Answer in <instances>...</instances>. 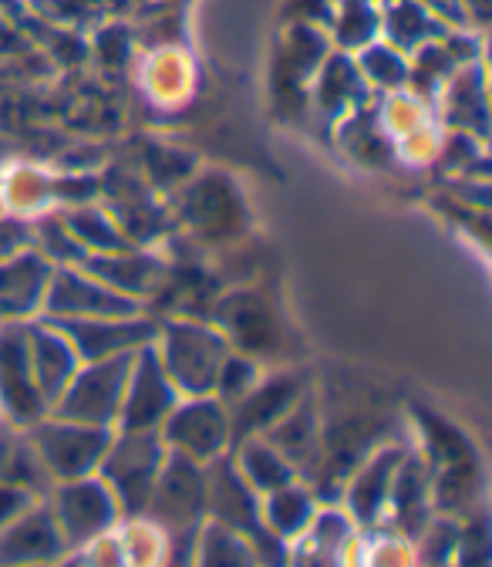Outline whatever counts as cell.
<instances>
[{
	"instance_id": "cell-9",
	"label": "cell",
	"mask_w": 492,
	"mask_h": 567,
	"mask_svg": "<svg viewBox=\"0 0 492 567\" xmlns=\"http://www.w3.org/2000/svg\"><path fill=\"white\" fill-rule=\"evenodd\" d=\"M159 436L166 450L206 466L233 450L230 409L213 392L182 395L176 409L166 415V422L159 425Z\"/></svg>"
},
{
	"instance_id": "cell-34",
	"label": "cell",
	"mask_w": 492,
	"mask_h": 567,
	"mask_svg": "<svg viewBox=\"0 0 492 567\" xmlns=\"http://www.w3.org/2000/svg\"><path fill=\"white\" fill-rule=\"evenodd\" d=\"M196 564H253L257 554L250 547V540L217 520H202L199 534H196V550H192Z\"/></svg>"
},
{
	"instance_id": "cell-16",
	"label": "cell",
	"mask_w": 492,
	"mask_h": 567,
	"mask_svg": "<svg viewBox=\"0 0 492 567\" xmlns=\"http://www.w3.org/2000/svg\"><path fill=\"white\" fill-rule=\"evenodd\" d=\"M85 274L102 280L105 288L146 305L163 291V284L169 280V264L143 247H128V250H112V254H88L78 264Z\"/></svg>"
},
{
	"instance_id": "cell-27",
	"label": "cell",
	"mask_w": 492,
	"mask_h": 567,
	"mask_svg": "<svg viewBox=\"0 0 492 567\" xmlns=\"http://www.w3.org/2000/svg\"><path fill=\"white\" fill-rule=\"evenodd\" d=\"M482 68L475 61L459 64L452 71V79L442 85L446 89V109L449 122L472 135L475 142H485V85H482Z\"/></svg>"
},
{
	"instance_id": "cell-6",
	"label": "cell",
	"mask_w": 492,
	"mask_h": 567,
	"mask_svg": "<svg viewBox=\"0 0 492 567\" xmlns=\"http://www.w3.org/2000/svg\"><path fill=\"white\" fill-rule=\"evenodd\" d=\"M143 517L166 530V557L176 544H189L196 550V534L206 520V466L169 450Z\"/></svg>"
},
{
	"instance_id": "cell-30",
	"label": "cell",
	"mask_w": 492,
	"mask_h": 567,
	"mask_svg": "<svg viewBox=\"0 0 492 567\" xmlns=\"http://www.w3.org/2000/svg\"><path fill=\"white\" fill-rule=\"evenodd\" d=\"M388 128L381 125V115L368 105H358L355 112H347L341 118V142H344V150L355 156L358 163L365 166H378L388 159V150H391V142H388Z\"/></svg>"
},
{
	"instance_id": "cell-23",
	"label": "cell",
	"mask_w": 492,
	"mask_h": 567,
	"mask_svg": "<svg viewBox=\"0 0 492 567\" xmlns=\"http://www.w3.org/2000/svg\"><path fill=\"white\" fill-rule=\"evenodd\" d=\"M314 102L317 112L324 118L341 122L347 112H355L358 105H365V95L371 92L362 68L350 51H327V58L321 61V68L314 71Z\"/></svg>"
},
{
	"instance_id": "cell-28",
	"label": "cell",
	"mask_w": 492,
	"mask_h": 567,
	"mask_svg": "<svg viewBox=\"0 0 492 567\" xmlns=\"http://www.w3.org/2000/svg\"><path fill=\"white\" fill-rule=\"evenodd\" d=\"M230 456H233V466L240 470V476L260 496L291 483V480H297V470L291 466V460L280 453L266 436H247V440L233 443Z\"/></svg>"
},
{
	"instance_id": "cell-24",
	"label": "cell",
	"mask_w": 492,
	"mask_h": 567,
	"mask_svg": "<svg viewBox=\"0 0 492 567\" xmlns=\"http://www.w3.org/2000/svg\"><path fill=\"white\" fill-rule=\"evenodd\" d=\"M266 436L280 453L291 460V466L297 470V476H307L314 460H317V450H321V419H317V405L314 399L304 392L284 415H280L266 433Z\"/></svg>"
},
{
	"instance_id": "cell-10",
	"label": "cell",
	"mask_w": 492,
	"mask_h": 567,
	"mask_svg": "<svg viewBox=\"0 0 492 567\" xmlns=\"http://www.w3.org/2000/svg\"><path fill=\"white\" fill-rule=\"evenodd\" d=\"M206 517L243 534L250 540L253 554L276 540L260 520V493L240 476L230 453H223L213 463H206Z\"/></svg>"
},
{
	"instance_id": "cell-37",
	"label": "cell",
	"mask_w": 492,
	"mask_h": 567,
	"mask_svg": "<svg viewBox=\"0 0 492 567\" xmlns=\"http://www.w3.org/2000/svg\"><path fill=\"white\" fill-rule=\"evenodd\" d=\"M31 247V217L0 209V260H8Z\"/></svg>"
},
{
	"instance_id": "cell-29",
	"label": "cell",
	"mask_w": 492,
	"mask_h": 567,
	"mask_svg": "<svg viewBox=\"0 0 492 567\" xmlns=\"http://www.w3.org/2000/svg\"><path fill=\"white\" fill-rule=\"evenodd\" d=\"M61 220L64 227L72 230V237L78 240V247L85 254H112V250H128L135 247L122 227L112 220V213L108 209H98L92 203H78V206H67L61 213Z\"/></svg>"
},
{
	"instance_id": "cell-35",
	"label": "cell",
	"mask_w": 492,
	"mask_h": 567,
	"mask_svg": "<svg viewBox=\"0 0 492 567\" xmlns=\"http://www.w3.org/2000/svg\"><path fill=\"white\" fill-rule=\"evenodd\" d=\"M146 179L153 189H179L192 173H196V159L182 150H169V146H149L146 150Z\"/></svg>"
},
{
	"instance_id": "cell-15",
	"label": "cell",
	"mask_w": 492,
	"mask_h": 567,
	"mask_svg": "<svg viewBox=\"0 0 492 567\" xmlns=\"http://www.w3.org/2000/svg\"><path fill=\"white\" fill-rule=\"evenodd\" d=\"M54 324L78 351V362H102V359H115V354H132L153 344L156 338V321L146 318V311L128 318H61Z\"/></svg>"
},
{
	"instance_id": "cell-18",
	"label": "cell",
	"mask_w": 492,
	"mask_h": 567,
	"mask_svg": "<svg viewBox=\"0 0 492 567\" xmlns=\"http://www.w3.org/2000/svg\"><path fill=\"white\" fill-rule=\"evenodd\" d=\"M307 392L304 375L297 372H280L270 379H257V385L230 405V430H233V443L247 440V436H260L270 425L284 415L301 395Z\"/></svg>"
},
{
	"instance_id": "cell-2",
	"label": "cell",
	"mask_w": 492,
	"mask_h": 567,
	"mask_svg": "<svg viewBox=\"0 0 492 567\" xmlns=\"http://www.w3.org/2000/svg\"><path fill=\"white\" fill-rule=\"evenodd\" d=\"M153 348L159 365L176 385L179 395H209L217 385V372L233 351L227 334L217 324L196 318H172L156 324Z\"/></svg>"
},
{
	"instance_id": "cell-14",
	"label": "cell",
	"mask_w": 492,
	"mask_h": 567,
	"mask_svg": "<svg viewBox=\"0 0 492 567\" xmlns=\"http://www.w3.org/2000/svg\"><path fill=\"white\" fill-rule=\"evenodd\" d=\"M213 324L227 334L233 351H243L250 359H266V354L284 348V328H280L276 308L257 291H237L223 298L213 311Z\"/></svg>"
},
{
	"instance_id": "cell-5",
	"label": "cell",
	"mask_w": 492,
	"mask_h": 567,
	"mask_svg": "<svg viewBox=\"0 0 492 567\" xmlns=\"http://www.w3.org/2000/svg\"><path fill=\"white\" fill-rule=\"evenodd\" d=\"M41 470L48 473L51 483L61 480H78L92 476L102 466V456L115 436L108 425H88V422H72L61 415H44L34 425L24 430Z\"/></svg>"
},
{
	"instance_id": "cell-22",
	"label": "cell",
	"mask_w": 492,
	"mask_h": 567,
	"mask_svg": "<svg viewBox=\"0 0 492 567\" xmlns=\"http://www.w3.org/2000/svg\"><path fill=\"white\" fill-rule=\"evenodd\" d=\"M64 550L48 501H38L28 514L0 527V564H44L64 557Z\"/></svg>"
},
{
	"instance_id": "cell-40",
	"label": "cell",
	"mask_w": 492,
	"mask_h": 567,
	"mask_svg": "<svg viewBox=\"0 0 492 567\" xmlns=\"http://www.w3.org/2000/svg\"><path fill=\"white\" fill-rule=\"evenodd\" d=\"M462 11H465V21H469V31H485L489 24V11H492V0H462Z\"/></svg>"
},
{
	"instance_id": "cell-31",
	"label": "cell",
	"mask_w": 492,
	"mask_h": 567,
	"mask_svg": "<svg viewBox=\"0 0 492 567\" xmlns=\"http://www.w3.org/2000/svg\"><path fill=\"white\" fill-rule=\"evenodd\" d=\"M331 38L341 51H362L365 44L381 38V14L378 0H341Z\"/></svg>"
},
{
	"instance_id": "cell-7",
	"label": "cell",
	"mask_w": 492,
	"mask_h": 567,
	"mask_svg": "<svg viewBox=\"0 0 492 567\" xmlns=\"http://www.w3.org/2000/svg\"><path fill=\"white\" fill-rule=\"evenodd\" d=\"M44 501L67 550H82L122 524V511L98 473L51 483Z\"/></svg>"
},
{
	"instance_id": "cell-11",
	"label": "cell",
	"mask_w": 492,
	"mask_h": 567,
	"mask_svg": "<svg viewBox=\"0 0 492 567\" xmlns=\"http://www.w3.org/2000/svg\"><path fill=\"white\" fill-rule=\"evenodd\" d=\"M146 305H138L112 288H105L102 280L85 274L78 264H64L51 270L48 291L41 301V318H128L143 315Z\"/></svg>"
},
{
	"instance_id": "cell-26",
	"label": "cell",
	"mask_w": 492,
	"mask_h": 567,
	"mask_svg": "<svg viewBox=\"0 0 492 567\" xmlns=\"http://www.w3.org/2000/svg\"><path fill=\"white\" fill-rule=\"evenodd\" d=\"M378 14H381V41L395 44L405 54L446 34V28L426 11L421 0H378Z\"/></svg>"
},
{
	"instance_id": "cell-36",
	"label": "cell",
	"mask_w": 492,
	"mask_h": 567,
	"mask_svg": "<svg viewBox=\"0 0 492 567\" xmlns=\"http://www.w3.org/2000/svg\"><path fill=\"white\" fill-rule=\"evenodd\" d=\"M260 379V362L250 359L243 351H230L220 372H217V385H213V395L230 409L233 402H240Z\"/></svg>"
},
{
	"instance_id": "cell-4",
	"label": "cell",
	"mask_w": 492,
	"mask_h": 567,
	"mask_svg": "<svg viewBox=\"0 0 492 567\" xmlns=\"http://www.w3.org/2000/svg\"><path fill=\"white\" fill-rule=\"evenodd\" d=\"M172 217L192 237L206 244H223L240 237L250 227V209L240 196V186L223 173L189 176L172 199Z\"/></svg>"
},
{
	"instance_id": "cell-38",
	"label": "cell",
	"mask_w": 492,
	"mask_h": 567,
	"mask_svg": "<svg viewBox=\"0 0 492 567\" xmlns=\"http://www.w3.org/2000/svg\"><path fill=\"white\" fill-rule=\"evenodd\" d=\"M38 501H44V496H38L34 489L11 483V480H0V527H8L11 520L28 514Z\"/></svg>"
},
{
	"instance_id": "cell-1",
	"label": "cell",
	"mask_w": 492,
	"mask_h": 567,
	"mask_svg": "<svg viewBox=\"0 0 492 567\" xmlns=\"http://www.w3.org/2000/svg\"><path fill=\"white\" fill-rule=\"evenodd\" d=\"M415 419L421 433V460H426L432 483L436 514L465 520L469 514H475V504L482 501L485 489L482 456L459 425L436 415L432 409L415 405Z\"/></svg>"
},
{
	"instance_id": "cell-12",
	"label": "cell",
	"mask_w": 492,
	"mask_h": 567,
	"mask_svg": "<svg viewBox=\"0 0 492 567\" xmlns=\"http://www.w3.org/2000/svg\"><path fill=\"white\" fill-rule=\"evenodd\" d=\"M48 415V402L34 382L24 321H0V419L28 430Z\"/></svg>"
},
{
	"instance_id": "cell-41",
	"label": "cell",
	"mask_w": 492,
	"mask_h": 567,
	"mask_svg": "<svg viewBox=\"0 0 492 567\" xmlns=\"http://www.w3.org/2000/svg\"><path fill=\"white\" fill-rule=\"evenodd\" d=\"M4 166H8V163H4V153H0V173H4Z\"/></svg>"
},
{
	"instance_id": "cell-8",
	"label": "cell",
	"mask_w": 492,
	"mask_h": 567,
	"mask_svg": "<svg viewBox=\"0 0 492 567\" xmlns=\"http://www.w3.org/2000/svg\"><path fill=\"white\" fill-rule=\"evenodd\" d=\"M132 359H135V351L115 354V359H102V362H82L72 382L64 385V392L54 399L48 412L72 419V422L108 425V430H115Z\"/></svg>"
},
{
	"instance_id": "cell-3",
	"label": "cell",
	"mask_w": 492,
	"mask_h": 567,
	"mask_svg": "<svg viewBox=\"0 0 492 567\" xmlns=\"http://www.w3.org/2000/svg\"><path fill=\"white\" fill-rule=\"evenodd\" d=\"M166 443L159 433H146V430H115L98 476L105 480V486L112 489L115 504L125 517H143L149 501H153V489L159 480V470L166 463Z\"/></svg>"
},
{
	"instance_id": "cell-21",
	"label": "cell",
	"mask_w": 492,
	"mask_h": 567,
	"mask_svg": "<svg viewBox=\"0 0 492 567\" xmlns=\"http://www.w3.org/2000/svg\"><path fill=\"white\" fill-rule=\"evenodd\" d=\"M391 527L405 537L415 540L426 524L436 517V504H432V483H429V470L421 453H408L401 456L395 480H391V493H388V511Z\"/></svg>"
},
{
	"instance_id": "cell-39",
	"label": "cell",
	"mask_w": 492,
	"mask_h": 567,
	"mask_svg": "<svg viewBox=\"0 0 492 567\" xmlns=\"http://www.w3.org/2000/svg\"><path fill=\"white\" fill-rule=\"evenodd\" d=\"M128 51H132V41L125 34V28H105L98 38H95V54L108 64V68H122L128 61Z\"/></svg>"
},
{
	"instance_id": "cell-19",
	"label": "cell",
	"mask_w": 492,
	"mask_h": 567,
	"mask_svg": "<svg viewBox=\"0 0 492 567\" xmlns=\"http://www.w3.org/2000/svg\"><path fill=\"white\" fill-rule=\"evenodd\" d=\"M24 331H28V354H31V372H34V382L48 402V409L54 405V399L64 392V385L72 382V375L78 372V351L67 341V334L48 321V318H28L24 321Z\"/></svg>"
},
{
	"instance_id": "cell-33",
	"label": "cell",
	"mask_w": 492,
	"mask_h": 567,
	"mask_svg": "<svg viewBox=\"0 0 492 567\" xmlns=\"http://www.w3.org/2000/svg\"><path fill=\"white\" fill-rule=\"evenodd\" d=\"M358 58V68H362V75L368 82V89H378V92H401L405 82H408V54L398 51L395 44L388 41H371L365 44L362 51H355Z\"/></svg>"
},
{
	"instance_id": "cell-20",
	"label": "cell",
	"mask_w": 492,
	"mask_h": 567,
	"mask_svg": "<svg viewBox=\"0 0 492 567\" xmlns=\"http://www.w3.org/2000/svg\"><path fill=\"white\" fill-rule=\"evenodd\" d=\"M54 264L34 247L0 260V321H28L41 315Z\"/></svg>"
},
{
	"instance_id": "cell-17",
	"label": "cell",
	"mask_w": 492,
	"mask_h": 567,
	"mask_svg": "<svg viewBox=\"0 0 492 567\" xmlns=\"http://www.w3.org/2000/svg\"><path fill=\"white\" fill-rule=\"evenodd\" d=\"M401 456H405V446H375L344 480V486H341L344 511L362 530L381 524V517L388 511L391 480H395Z\"/></svg>"
},
{
	"instance_id": "cell-13",
	"label": "cell",
	"mask_w": 492,
	"mask_h": 567,
	"mask_svg": "<svg viewBox=\"0 0 492 567\" xmlns=\"http://www.w3.org/2000/svg\"><path fill=\"white\" fill-rule=\"evenodd\" d=\"M182 395L176 392V385L169 382V375L159 365V354L153 344L138 348L132 369H128V382H125V395H122V412L115 430H146V433H159V425L166 422V415L176 409Z\"/></svg>"
},
{
	"instance_id": "cell-25",
	"label": "cell",
	"mask_w": 492,
	"mask_h": 567,
	"mask_svg": "<svg viewBox=\"0 0 492 567\" xmlns=\"http://www.w3.org/2000/svg\"><path fill=\"white\" fill-rule=\"evenodd\" d=\"M317 507L321 504H317L311 483H304L297 476V480H291V483L276 486V489L260 496V520H263V527L276 540L291 544V540H297L307 530V524L314 520Z\"/></svg>"
},
{
	"instance_id": "cell-32",
	"label": "cell",
	"mask_w": 492,
	"mask_h": 567,
	"mask_svg": "<svg viewBox=\"0 0 492 567\" xmlns=\"http://www.w3.org/2000/svg\"><path fill=\"white\" fill-rule=\"evenodd\" d=\"M146 89L159 102H179L192 89V61L179 48H163L146 61Z\"/></svg>"
}]
</instances>
